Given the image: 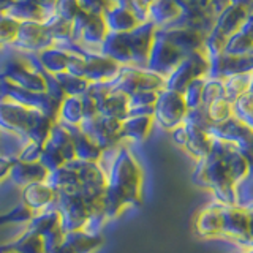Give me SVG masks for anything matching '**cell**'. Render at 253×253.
<instances>
[{
	"label": "cell",
	"mask_w": 253,
	"mask_h": 253,
	"mask_svg": "<svg viewBox=\"0 0 253 253\" xmlns=\"http://www.w3.org/2000/svg\"><path fill=\"white\" fill-rule=\"evenodd\" d=\"M253 174L252 165L239 149L229 142L213 138L212 149L196 162L192 180L200 188L208 190L212 200L225 204L241 201V187Z\"/></svg>",
	"instance_id": "obj_1"
},
{
	"label": "cell",
	"mask_w": 253,
	"mask_h": 253,
	"mask_svg": "<svg viewBox=\"0 0 253 253\" xmlns=\"http://www.w3.org/2000/svg\"><path fill=\"white\" fill-rule=\"evenodd\" d=\"M100 166L106 176L105 212L109 221L136 209L144 201V169L128 144L121 142L103 150Z\"/></svg>",
	"instance_id": "obj_2"
},
{
	"label": "cell",
	"mask_w": 253,
	"mask_h": 253,
	"mask_svg": "<svg viewBox=\"0 0 253 253\" xmlns=\"http://www.w3.org/2000/svg\"><path fill=\"white\" fill-rule=\"evenodd\" d=\"M193 231L201 239H221L239 249H253V200L236 204L209 201L198 211Z\"/></svg>",
	"instance_id": "obj_3"
},
{
	"label": "cell",
	"mask_w": 253,
	"mask_h": 253,
	"mask_svg": "<svg viewBox=\"0 0 253 253\" xmlns=\"http://www.w3.org/2000/svg\"><path fill=\"white\" fill-rule=\"evenodd\" d=\"M55 209L59 211L63 233L84 229L87 220L97 213H105V201H93L81 190L76 192H60L55 200Z\"/></svg>",
	"instance_id": "obj_4"
},
{
	"label": "cell",
	"mask_w": 253,
	"mask_h": 253,
	"mask_svg": "<svg viewBox=\"0 0 253 253\" xmlns=\"http://www.w3.org/2000/svg\"><path fill=\"white\" fill-rule=\"evenodd\" d=\"M250 13L252 10H249V8L229 3L217 14L212 30L206 35L204 40V49L209 54L211 59L225 52V46L228 43V40L242 26Z\"/></svg>",
	"instance_id": "obj_5"
},
{
	"label": "cell",
	"mask_w": 253,
	"mask_h": 253,
	"mask_svg": "<svg viewBox=\"0 0 253 253\" xmlns=\"http://www.w3.org/2000/svg\"><path fill=\"white\" fill-rule=\"evenodd\" d=\"M40 114L42 111L24 106L5 95H0V133L27 139Z\"/></svg>",
	"instance_id": "obj_6"
},
{
	"label": "cell",
	"mask_w": 253,
	"mask_h": 253,
	"mask_svg": "<svg viewBox=\"0 0 253 253\" xmlns=\"http://www.w3.org/2000/svg\"><path fill=\"white\" fill-rule=\"evenodd\" d=\"M211 70V57L204 47L184 57L179 65L165 78V89L184 92L185 87L198 78H208Z\"/></svg>",
	"instance_id": "obj_7"
},
{
	"label": "cell",
	"mask_w": 253,
	"mask_h": 253,
	"mask_svg": "<svg viewBox=\"0 0 253 253\" xmlns=\"http://www.w3.org/2000/svg\"><path fill=\"white\" fill-rule=\"evenodd\" d=\"M169 133L174 144L182 150H185L187 155L193 158L195 162H200L201 158L208 155L213 144V136L211 134L208 126L190 122L187 119L184 124Z\"/></svg>",
	"instance_id": "obj_8"
},
{
	"label": "cell",
	"mask_w": 253,
	"mask_h": 253,
	"mask_svg": "<svg viewBox=\"0 0 253 253\" xmlns=\"http://www.w3.org/2000/svg\"><path fill=\"white\" fill-rule=\"evenodd\" d=\"M113 90L122 92L125 95H133L141 90H162L165 89V78L141 67H124L113 81H109Z\"/></svg>",
	"instance_id": "obj_9"
},
{
	"label": "cell",
	"mask_w": 253,
	"mask_h": 253,
	"mask_svg": "<svg viewBox=\"0 0 253 253\" xmlns=\"http://www.w3.org/2000/svg\"><path fill=\"white\" fill-rule=\"evenodd\" d=\"M188 114L187 103L184 95L176 90L162 89L158 92V97L154 106V121L155 125L166 131H172L179 125L185 122Z\"/></svg>",
	"instance_id": "obj_10"
},
{
	"label": "cell",
	"mask_w": 253,
	"mask_h": 253,
	"mask_svg": "<svg viewBox=\"0 0 253 253\" xmlns=\"http://www.w3.org/2000/svg\"><path fill=\"white\" fill-rule=\"evenodd\" d=\"M209 131L213 138L223 139L236 149H239L249 158L253 171V126L237 116H233L221 124L211 125Z\"/></svg>",
	"instance_id": "obj_11"
},
{
	"label": "cell",
	"mask_w": 253,
	"mask_h": 253,
	"mask_svg": "<svg viewBox=\"0 0 253 253\" xmlns=\"http://www.w3.org/2000/svg\"><path fill=\"white\" fill-rule=\"evenodd\" d=\"M121 126L122 121L113 117H105L95 114L90 117H84L79 124V128L84 134H87L100 149L108 150L117 144H121Z\"/></svg>",
	"instance_id": "obj_12"
},
{
	"label": "cell",
	"mask_w": 253,
	"mask_h": 253,
	"mask_svg": "<svg viewBox=\"0 0 253 253\" xmlns=\"http://www.w3.org/2000/svg\"><path fill=\"white\" fill-rule=\"evenodd\" d=\"M184 57H185V54H182L172 43H169L165 37H162L158 32H155L154 44H152V49H150L146 68L166 78L182 60H184Z\"/></svg>",
	"instance_id": "obj_13"
},
{
	"label": "cell",
	"mask_w": 253,
	"mask_h": 253,
	"mask_svg": "<svg viewBox=\"0 0 253 253\" xmlns=\"http://www.w3.org/2000/svg\"><path fill=\"white\" fill-rule=\"evenodd\" d=\"M26 228L43 237L46 252H49L55 245L63 242V234L65 233H63V229H62L60 215H59V211L55 209V204L52 208H47L42 212L34 213L30 221L26 225Z\"/></svg>",
	"instance_id": "obj_14"
},
{
	"label": "cell",
	"mask_w": 253,
	"mask_h": 253,
	"mask_svg": "<svg viewBox=\"0 0 253 253\" xmlns=\"http://www.w3.org/2000/svg\"><path fill=\"white\" fill-rule=\"evenodd\" d=\"M155 32H157V27L154 24L150 21H144V22H141L139 26L134 27L133 30L124 34L126 43H128L130 52H131L133 65L146 68L149 54H150V49H152V44H154Z\"/></svg>",
	"instance_id": "obj_15"
},
{
	"label": "cell",
	"mask_w": 253,
	"mask_h": 253,
	"mask_svg": "<svg viewBox=\"0 0 253 253\" xmlns=\"http://www.w3.org/2000/svg\"><path fill=\"white\" fill-rule=\"evenodd\" d=\"M157 32L168 40L169 43H172L182 54H185V55L204 47L206 35L198 30L190 29V27L166 26V27H157Z\"/></svg>",
	"instance_id": "obj_16"
},
{
	"label": "cell",
	"mask_w": 253,
	"mask_h": 253,
	"mask_svg": "<svg viewBox=\"0 0 253 253\" xmlns=\"http://www.w3.org/2000/svg\"><path fill=\"white\" fill-rule=\"evenodd\" d=\"M19 203H22L34 213H37L47 208H52L55 204V200H57V192L46 180H42L19 188Z\"/></svg>",
	"instance_id": "obj_17"
},
{
	"label": "cell",
	"mask_w": 253,
	"mask_h": 253,
	"mask_svg": "<svg viewBox=\"0 0 253 253\" xmlns=\"http://www.w3.org/2000/svg\"><path fill=\"white\" fill-rule=\"evenodd\" d=\"M154 116L152 114H130L122 121L121 139L122 142L139 144L144 142L154 130Z\"/></svg>",
	"instance_id": "obj_18"
},
{
	"label": "cell",
	"mask_w": 253,
	"mask_h": 253,
	"mask_svg": "<svg viewBox=\"0 0 253 253\" xmlns=\"http://www.w3.org/2000/svg\"><path fill=\"white\" fill-rule=\"evenodd\" d=\"M247 70H253V55H233L223 52L211 59L209 76L223 79Z\"/></svg>",
	"instance_id": "obj_19"
},
{
	"label": "cell",
	"mask_w": 253,
	"mask_h": 253,
	"mask_svg": "<svg viewBox=\"0 0 253 253\" xmlns=\"http://www.w3.org/2000/svg\"><path fill=\"white\" fill-rule=\"evenodd\" d=\"M84 78L89 83H109L119 73V63L106 55H85Z\"/></svg>",
	"instance_id": "obj_20"
},
{
	"label": "cell",
	"mask_w": 253,
	"mask_h": 253,
	"mask_svg": "<svg viewBox=\"0 0 253 253\" xmlns=\"http://www.w3.org/2000/svg\"><path fill=\"white\" fill-rule=\"evenodd\" d=\"M46 177H47V169L40 162L24 163L16 160L11 168L10 177H8V182L18 188H22L29 184H34V182L46 180Z\"/></svg>",
	"instance_id": "obj_21"
},
{
	"label": "cell",
	"mask_w": 253,
	"mask_h": 253,
	"mask_svg": "<svg viewBox=\"0 0 253 253\" xmlns=\"http://www.w3.org/2000/svg\"><path fill=\"white\" fill-rule=\"evenodd\" d=\"M225 52L233 55H253V11L228 40Z\"/></svg>",
	"instance_id": "obj_22"
},
{
	"label": "cell",
	"mask_w": 253,
	"mask_h": 253,
	"mask_svg": "<svg viewBox=\"0 0 253 253\" xmlns=\"http://www.w3.org/2000/svg\"><path fill=\"white\" fill-rule=\"evenodd\" d=\"M103 18L106 21L108 29L117 32V34H126L141 24L138 16L130 10V6L122 3H116L113 8H108L106 16Z\"/></svg>",
	"instance_id": "obj_23"
},
{
	"label": "cell",
	"mask_w": 253,
	"mask_h": 253,
	"mask_svg": "<svg viewBox=\"0 0 253 253\" xmlns=\"http://www.w3.org/2000/svg\"><path fill=\"white\" fill-rule=\"evenodd\" d=\"M63 244H67L75 253H98L105 245V237L103 233L92 234L84 229H78L63 234Z\"/></svg>",
	"instance_id": "obj_24"
},
{
	"label": "cell",
	"mask_w": 253,
	"mask_h": 253,
	"mask_svg": "<svg viewBox=\"0 0 253 253\" xmlns=\"http://www.w3.org/2000/svg\"><path fill=\"white\" fill-rule=\"evenodd\" d=\"M130 105L128 95L111 89L105 97L97 103V113L105 117H113L117 121H124L128 116Z\"/></svg>",
	"instance_id": "obj_25"
},
{
	"label": "cell",
	"mask_w": 253,
	"mask_h": 253,
	"mask_svg": "<svg viewBox=\"0 0 253 253\" xmlns=\"http://www.w3.org/2000/svg\"><path fill=\"white\" fill-rule=\"evenodd\" d=\"M67 128L70 130L71 139H73L76 160L98 163L103 155V149H100L97 144H95L87 134H84L79 126H67Z\"/></svg>",
	"instance_id": "obj_26"
},
{
	"label": "cell",
	"mask_w": 253,
	"mask_h": 253,
	"mask_svg": "<svg viewBox=\"0 0 253 253\" xmlns=\"http://www.w3.org/2000/svg\"><path fill=\"white\" fill-rule=\"evenodd\" d=\"M46 182L49 184L55 192H76L79 190V179L78 172L71 162L62 165L60 168L47 172Z\"/></svg>",
	"instance_id": "obj_27"
},
{
	"label": "cell",
	"mask_w": 253,
	"mask_h": 253,
	"mask_svg": "<svg viewBox=\"0 0 253 253\" xmlns=\"http://www.w3.org/2000/svg\"><path fill=\"white\" fill-rule=\"evenodd\" d=\"M223 81V93L228 101H237L245 93H249L253 89V70L241 71L231 76H226L221 79Z\"/></svg>",
	"instance_id": "obj_28"
},
{
	"label": "cell",
	"mask_w": 253,
	"mask_h": 253,
	"mask_svg": "<svg viewBox=\"0 0 253 253\" xmlns=\"http://www.w3.org/2000/svg\"><path fill=\"white\" fill-rule=\"evenodd\" d=\"M180 13H182L180 6L174 0H157L150 6L147 21L152 22L155 27H166L171 26L172 22H176Z\"/></svg>",
	"instance_id": "obj_29"
},
{
	"label": "cell",
	"mask_w": 253,
	"mask_h": 253,
	"mask_svg": "<svg viewBox=\"0 0 253 253\" xmlns=\"http://www.w3.org/2000/svg\"><path fill=\"white\" fill-rule=\"evenodd\" d=\"M84 119V109L81 97H71L65 95L59 103L57 119L55 122H59L65 126H79V124Z\"/></svg>",
	"instance_id": "obj_30"
},
{
	"label": "cell",
	"mask_w": 253,
	"mask_h": 253,
	"mask_svg": "<svg viewBox=\"0 0 253 253\" xmlns=\"http://www.w3.org/2000/svg\"><path fill=\"white\" fill-rule=\"evenodd\" d=\"M103 52H105L106 57L113 59L117 63H133L130 47L124 34H117V32H111L109 34L108 32L105 42H103Z\"/></svg>",
	"instance_id": "obj_31"
},
{
	"label": "cell",
	"mask_w": 253,
	"mask_h": 253,
	"mask_svg": "<svg viewBox=\"0 0 253 253\" xmlns=\"http://www.w3.org/2000/svg\"><path fill=\"white\" fill-rule=\"evenodd\" d=\"M8 244L18 253H46L43 237L30 231L26 226L22 228V231L18 236L13 237L11 241H8Z\"/></svg>",
	"instance_id": "obj_32"
},
{
	"label": "cell",
	"mask_w": 253,
	"mask_h": 253,
	"mask_svg": "<svg viewBox=\"0 0 253 253\" xmlns=\"http://www.w3.org/2000/svg\"><path fill=\"white\" fill-rule=\"evenodd\" d=\"M47 37L49 35H47L44 26H40L38 22L34 21H24L19 26L18 38L16 40L26 47H38L43 46V42Z\"/></svg>",
	"instance_id": "obj_33"
},
{
	"label": "cell",
	"mask_w": 253,
	"mask_h": 253,
	"mask_svg": "<svg viewBox=\"0 0 253 253\" xmlns=\"http://www.w3.org/2000/svg\"><path fill=\"white\" fill-rule=\"evenodd\" d=\"M204 114L208 117V121L211 125H217L228 121L229 117L236 116L234 114V105L231 101H228L225 97L217 98L211 103H208L206 106H203Z\"/></svg>",
	"instance_id": "obj_34"
},
{
	"label": "cell",
	"mask_w": 253,
	"mask_h": 253,
	"mask_svg": "<svg viewBox=\"0 0 253 253\" xmlns=\"http://www.w3.org/2000/svg\"><path fill=\"white\" fill-rule=\"evenodd\" d=\"M108 26L106 21L101 14H90L89 21H87L85 27L81 34V38L89 43H103L108 35Z\"/></svg>",
	"instance_id": "obj_35"
},
{
	"label": "cell",
	"mask_w": 253,
	"mask_h": 253,
	"mask_svg": "<svg viewBox=\"0 0 253 253\" xmlns=\"http://www.w3.org/2000/svg\"><path fill=\"white\" fill-rule=\"evenodd\" d=\"M54 76L59 81L63 93L71 95V97H81L83 93L87 92V89H89V85H90V83L87 81L85 78L73 76V75L67 73V71H62V73H57Z\"/></svg>",
	"instance_id": "obj_36"
},
{
	"label": "cell",
	"mask_w": 253,
	"mask_h": 253,
	"mask_svg": "<svg viewBox=\"0 0 253 253\" xmlns=\"http://www.w3.org/2000/svg\"><path fill=\"white\" fill-rule=\"evenodd\" d=\"M32 215H34V212H32L29 208H26L22 203H19L11 209L0 212V226H6V225L26 226L30 221Z\"/></svg>",
	"instance_id": "obj_37"
},
{
	"label": "cell",
	"mask_w": 253,
	"mask_h": 253,
	"mask_svg": "<svg viewBox=\"0 0 253 253\" xmlns=\"http://www.w3.org/2000/svg\"><path fill=\"white\" fill-rule=\"evenodd\" d=\"M67 60L68 54L55 49H47L42 52V62L44 68L49 70L51 75H57L62 71H67Z\"/></svg>",
	"instance_id": "obj_38"
},
{
	"label": "cell",
	"mask_w": 253,
	"mask_h": 253,
	"mask_svg": "<svg viewBox=\"0 0 253 253\" xmlns=\"http://www.w3.org/2000/svg\"><path fill=\"white\" fill-rule=\"evenodd\" d=\"M204 79L206 78H198V79H195V81L190 83L185 87V90L182 92V95H184V100L187 103L188 111L203 108V87H204Z\"/></svg>",
	"instance_id": "obj_39"
},
{
	"label": "cell",
	"mask_w": 253,
	"mask_h": 253,
	"mask_svg": "<svg viewBox=\"0 0 253 253\" xmlns=\"http://www.w3.org/2000/svg\"><path fill=\"white\" fill-rule=\"evenodd\" d=\"M40 163H42L44 168L47 169V172H51L54 169L60 168L62 165H65V158H63L60 150L52 146L51 142H44L43 144V150H42V157H40Z\"/></svg>",
	"instance_id": "obj_40"
},
{
	"label": "cell",
	"mask_w": 253,
	"mask_h": 253,
	"mask_svg": "<svg viewBox=\"0 0 253 253\" xmlns=\"http://www.w3.org/2000/svg\"><path fill=\"white\" fill-rule=\"evenodd\" d=\"M21 21L10 14H0V43H10L18 38Z\"/></svg>",
	"instance_id": "obj_41"
},
{
	"label": "cell",
	"mask_w": 253,
	"mask_h": 253,
	"mask_svg": "<svg viewBox=\"0 0 253 253\" xmlns=\"http://www.w3.org/2000/svg\"><path fill=\"white\" fill-rule=\"evenodd\" d=\"M225 97L223 93V81L220 78H212L208 76L204 79V87H203V106H206L208 103Z\"/></svg>",
	"instance_id": "obj_42"
},
{
	"label": "cell",
	"mask_w": 253,
	"mask_h": 253,
	"mask_svg": "<svg viewBox=\"0 0 253 253\" xmlns=\"http://www.w3.org/2000/svg\"><path fill=\"white\" fill-rule=\"evenodd\" d=\"M42 150H43V144L32 139H26L22 142L16 160L24 163H37L40 162V157H42Z\"/></svg>",
	"instance_id": "obj_43"
},
{
	"label": "cell",
	"mask_w": 253,
	"mask_h": 253,
	"mask_svg": "<svg viewBox=\"0 0 253 253\" xmlns=\"http://www.w3.org/2000/svg\"><path fill=\"white\" fill-rule=\"evenodd\" d=\"M234 114L247 122L250 126H253V89L241 97L237 101H234Z\"/></svg>",
	"instance_id": "obj_44"
},
{
	"label": "cell",
	"mask_w": 253,
	"mask_h": 253,
	"mask_svg": "<svg viewBox=\"0 0 253 253\" xmlns=\"http://www.w3.org/2000/svg\"><path fill=\"white\" fill-rule=\"evenodd\" d=\"M55 8H57V16L68 22L73 21L83 10L79 0H55Z\"/></svg>",
	"instance_id": "obj_45"
},
{
	"label": "cell",
	"mask_w": 253,
	"mask_h": 253,
	"mask_svg": "<svg viewBox=\"0 0 253 253\" xmlns=\"http://www.w3.org/2000/svg\"><path fill=\"white\" fill-rule=\"evenodd\" d=\"M157 0H128V6L130 10L138 16V19L141 22L147 21V14L150 6H152Z\"/></svg>",
	"instance_id": "obj_46"
},
{
	"label": "cell",
	"mask_w": 253,
	"mask_h": 253,
	"mask_svg": "<svg viewBox=\"0 0 253 253\" xmlns=\"http://www.w3.org/2000/svg\"><path fill=\"white\" fill-rule=\"evenodd\" d=\"M14 162H16L14 157L0 154V185H3L5 182H8V177H10V172H11Z\"/></svg>",
	"instance_id": "obj_47"
},
{
	"label": "cell",
	"mask_w": 253,
	"mask_h": 253,
	"mask_svg": "<svg viewBox=\"0 0 253 253\" xmlns=\"http://www.w3.org/2000/svg\"><path fill=\"white\" fill-rule=\"evenodd\" d=\"M46 253H75L73 250H71L67 244H59V245H55L54 249H51L49 252H46Z\"/></svg>",
	"instance_id": "obj_48"
},
{
	"label": "cell",
	"mask_w": 253,
	"mask_h": 253,
	"mask_svg": "<svg viewBox=\"0 0 253 253\" xmlns=\"http://www.w3.org/2000/svg\"><path fill=\"white\" fill-rule=\"evenodd\" d=\"M231 5H239L244 8H249V10L253 11V0H228Z\"/></svg>",
	"instance_id": "obj_49"
},
{
	"label": "cell",
	"mask_w": 253,
	"mask_h": 253,
	"mask_svg": "<svg viewBox=\"0 0 253 253\" xmlns=\"http://www.w3.org/2000/svg\"><path fill=\"white\" fill-rule=\"evenodd\" d=\"M0 253H18L16 250L11 249V245L5 242V244H0Z\"/></svg>",
	"instance_id": "obj_50"
},
{
	"label": "cell",
	"mask_w": 253,
	"mask_h": 253,
	"mask_svg": "<svg viewBox=\"0 0 253 253\" xmlns=\"http://www.w3.org/2000/svg\"><path fill=\"white\" fill-rule=\"evenodd\" d=\"M237 253H253V249H239Z\"/></svg>",
	"instance_id": "obj_51"
}]
</instances>
